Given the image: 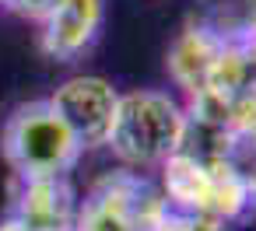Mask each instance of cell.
I'll return each mask as SVG.
<instances>
[{
  "label": "cell",
  "mask_w": 256,
  "mask_h": 231,
  "mask_svg": "<svg viewBox=\"0 0 256 231\" xmlns=\"http://www.w3.org/2000/svg\"><path fill=\"white\" fill-rule=\"evenodd\" d=\"M190 130L186 105H179L165 91H126L120 95V109L109 130L106 147L123 168L144 172L158 168L165 158L182 151Z\"/></svg>",
  "instance_id": "cell-1"
},
{
  "label": "cell",
  "mask_w": 256,
  "mask_h": 231,
  "mask_svg": "<svg viewBox=\"0 0 256 231\" xmlns=\"http://www.w3.org/2000/svg\"><path fill=\"white\" fill-rule=\"evenodd\" d=\"M158 168H162V196L179 214L204 217L224 228L232 221H242L256 203L252 189L228 161H204L190 151H176Z\"/></svg>",
  "instance_id": "cell-2"
},
{
  "label": "cell",
  "mask_w": 256,
  "mask_h": 231,
  "mask_svg": "<svg viewBox=\"0 0 256 231\" xmlns=\"http://www.w3.org/2000/svg\"><path fill=\"white\" fill-rule=\"evenodd\" d=\"M0 151L11 165L14 179H36V175H67L78 158L84 154L67 123L56 116L50 98L18 105L0 130Z\"/></svg>",
  "instance_id": "cell-3"
},
{
  "label": "cell",
  "mask_w": 256,
  "mask_h": 231,
  "mask_svg": "<svg viewBox=\"0 0 256 231\" xmlns=\"http://www.w3.org/2000/svg\"><path fill=\"white\" fill-rule=\"evenodd\" d=\"M50 105L67 123L81 151H95V147H106L109 140V130L120 109V91L112 88V81L98 74H78V77H67L50 95Z\"/></svg>",
  "instance_id": "cell-4"
},
{
  "label": "cell",
  "mask_w": 256,
  "mask_h": 231,
  "mask_svg": "<svg viewBox=\"0 0 256 231\" xmlns=\"http://www.w3.org/2000/svg\"><path fill=\"white\" fill-rule=\"evenodd\" d=\"M78 189L67 175H36L18 179L11 221L25 231H74L78 224Z\"/></svg>",
  "instance_id": "cell-5"
},
{
  "label": "cell",
  "mask_w": 256,
  "mask_h": 231,
  "mask_svg": "<svg viewBox=\"0 0 256 231\" xmlns=\"http://www.w3.org/2000/svg\"><path fill=\"white\" fill-rule=\"evenodd\" d=\"M106 21V0H53L42 14V49L56 63H74L92 49Z\"/></svg>",
  "instance_id": "cell-6"
},
{
  "label": "cell",
  "mask_w": 256,
  "mask_h": 231,
  "mask_svg": "<svg viewBox=\"0 0 256 231\" xmlns=\"http://www.w3.org/2000/svg\"><path fill=\"white\" fill-rule=\"evenodd\" d=\"M221 49H224V46H221L218 39H210L204 28H196V25H190V21H186L182 32L172 39L165 63H168V77L176 81V88L186 91V98L204 88V81H207L214 60L221 56Z\"/></svg>",
  "instance_id": "cell-7"
},
{
  "label": "cell",
  "mask_w": 256,
  "mask_h": 231,
  "mask_svg": "<svg viewBox=\"0 0 256 231\" xmlns=\"http://www.w3.org/2000/svg\"><path fill=\"white\" fill-rule=\"evenodd\" d=\"M190 25L204 28L221 46H246L256 28V0H200Z\"/></svg>",
  "instance_id": "cell-8"
},
{
  "label": "cell",
  "mask_w": 256,
  "mask_h": 231,
  "mask_svg": "<svg viewBox=\"0 0 256 231\" xmlns=\"http://www.w3.org/2000/svg\"><path fill=\"white\" fill-rule=\"evenodd\" d=\"M238 175L242 182L252 189L256 196V133H242V137H232L228 140V158H224Z\"/></svg>",
  "instance_id": "cell-9"
},
{
  "label": "cell",
  "mask_w": 256,
  "mask_h": 231,
  "mask_svg": "<svg viewBox=\"0 0 256 231\" xmlns=\"http://www.w3.org/2000/svg\"><path fill=\"white\" fill-rule=\"evenodd\" d=\"M53 0H4V7H11L14 14L28 18V21H42V14L50 11Z\"/></svg>",
  "instance_id": "cell-10"
},
{
  "label": "cell",
  "mask_w": 256,
  "mask_h": 231,
  "mask_svg": "<svg viewBox=\"0 0 256 231\" xmlns=\"http://www.w3.org/2000/svg\"><path fill=\"white\" fill-rule=\"evenodd\" d=\"M246 53H249L252 67H256V28H252V35H249V42H246Z\"/></svg>",
  "instance_id": "cell-11"
},
{
  "label": "cell",
  "mask_w": 256,
  "mask_h": 231,
  "mask_svg": "<svg viewBox=\"0 0 256 231\" xmlns=\"http://www.w3.org/2000/svg\"><path fill=\"white\" fill-rule=\"evenodd\" d=\"M0 231H25V228H22V224H14V221L8 217V221H0Z\"/></svg>",
  "instance_id": "cell-12"
}]
</instances>
